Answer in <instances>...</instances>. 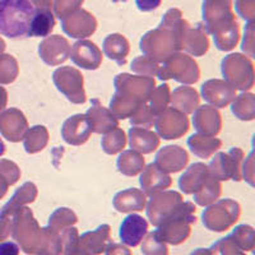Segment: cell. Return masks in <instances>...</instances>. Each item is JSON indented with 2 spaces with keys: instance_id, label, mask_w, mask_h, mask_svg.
<instances>
[{
  "instance_id": "cell-1",
  "label": "cell",
  "mask_w": 255,
  "mask_h": 255,
  "mask_svg": "<svg viewBox=\"0 0 255 255\" xmlns=\"http://www.w3.org/2000/svg\"><path fill=\"white\" fill-rule=\"evenodd\" d=\"M156 82L152 77L130 76L123 73L115 78L116 92L110 102V110L118 119L130 118L142 104L149 100Z\"/></svg>"
},
{
  "instance_id": "cell-2",
  "label": "cell",
  "mask_w": 255,
  "mask_h": 255,
  "mask_svg": "<svg viewBox=\"0 0 255 255\" xmlns=\"http://www.w3.org/2000/svg\"><path fill=\"white\" fill-rule=\"evenodd\" d=\"M36 10L32 0H0V33L13 40L29 37Z\"/></svg>"
},
{
  "instance_id": "cell-3",
  "label": "cell",
  "mask_w": 255,
  "mask_h": 255,
  "mask_svg": "<svg viewBox=\"0 0 255 255\" xmlns=\"http://www.w3.org/2000/svg\"><path fill=\"white\" fill-rule=\"evenodd\" d=\"M195 211L197 207L194 204L191 202H185L183 208L167 221L161 223L154 231L161 240L170 245H180L185 243L190 236L191 225L197 222Z\"/></svg>"
},
{
  "instance_id": "cell-4",
  "label": "cell",
  "mask_w": 255,
  "mask_h": 255,
  "mask_svg": "<svg viewBox=\"0 0 255 255\" xmlns=\"http://www.w3.org/2000/svg\"><path fill=\"white\" fill-rule=\"evenodd\" d=\"M240 213V204L227 198L209 206L203 212L202 218H203V225L209 231L225 232L238 222Z\"/></svg>"
},
{
  "instance_id": "cell-5",
  "label": "cell",
  "mask_w": 255,
  "mask_h": 255,
  "mask_svg": "<svg viewBox=\"0 0 255 255\" xmlns=\"http://www.w3.org/2000/svg\"><path fill=\"white\" fill-rule=\"evenodd\" d=\"M222 74L232 87L248 91L254 86V68L250 59L240 54H231L222 60Z\"/></svg>"
},
{
  "instance_id": "cell-6",
  "label": "cell",
  "mask_w": 255,
  "mask_h": 255,
  "mask_svg": "<svg viewBox=\"0 0 255 255\" xmlns=\"http://www.w3.org/2000/svg\"><path fill=\"white\" fill-rule=\"evenodd\" d=\"M183 197L174 190L156 193L152 195V199L147 206V217L154 227H158L161 223L172 217L175 213L183 208Z\"/></svg>"
},
{
  "instance_id": "cell-7",
  "label": "cell",
  "mask_w": 255,
  "mask_h": 255,
  "mask_svg": "<svg viewBox=\"0 0 255 255\" xmlns=\"http://www.w3.org/2000/svg\"><path fill=\"white\" fill-rule=\"evenodd\" d=\"M158 78L166 81V79H175L180 83L191 84L199 79V68L190 56L188 55H172L165 60V65L162 69L157 72Z\"/></svg>"
},
{
  "instance_id": "cell-8",
  "label": "cell",
  "mask_w": 255,
  "mask_h": 255,
  "mask_svg": "<svg viewBox=\"0 0 255 255\" xmlns=\"http://www.w3.org/2000/svg\"><path fill=\"white\" fill-rule=\"evenodd\" d=\"M52 81L56 88L73 104H84L87 100L83 88V76L76 68H58L52 74Z\"/></svg>"
},
{
  "instance_id": "cell-9",
  "label": "cell",
  "mask_w": 255,
  "mask_h": 255,
  "mask_svg": "<svg viewBox=\"0 0 255 255\" xmlns=\"http://www.w3.org/2000/svg\"><path fill=\"white\" fill-rule=\"evenodd\" d=\"M244 153L240 148H231L227 153L220 152L209 163L208 170L212 177L216 180H241L240 162Z\"/></svg>"
},
{
  "instance_id": "cell-10",
  "label": "cell",
  "mask_w": 255,
  "mask_h": 255,
  "mask_svg": "<svg viewBox=\"0 0 255 255\" xmlns=\"http://www.w3.org/2000/svg\"><path fill=\"white\" fill-rule=\"evenodd\" d=\"M154 127L163 139H177L189 130V120L186 115L174 108H167L157 115Z\"/></svg>"
},
{
  "instance_id": "cell-11",
  "label": "cell",
  "mask_w": 255,
  "mask_h": 255,
  "mask_svg": "<svg viewBox=\"0 0 255 255\" xmlns=\"http://www.w3.org/2000/svg\"><path fill=\"white\" fill-rule=\"evenodd\" d=\"M28 128L23 113L18 109H8L0 114V133L9 142L17 143L23 139Z\"/></svg>"
},
{
  "instance_id": "cell-12",
  "label": "cell",
  "mask_w": 255,
  "mask_h": 255,
  "mask_svg": "<svg viewBox=\"0 0 255 255\" xmlns=\"http://www.w3.org/2000/svg\"><path fill=\"white\" fill-rule=\"evenodd\" d=\"M202 96L215 108H226L236 99V90L231 84L221 79H211L202 86Z\"/></svg>"
},
{
  "instance_id": "cell-13",
  "label": "cell",
  "mask_w": 255,
  "mask_h": 255,
  "mask_svg": "<svg viewBox=\"0 0 255 255\" xmlns=\"http://www.w3.org/2000/svg\"><path fill=\"white\" fill-rule=\"evenodd\" d=\"M148 232V222L147 220L139 215H131L127 216L123 220L120 225L119 236L120 240L124 245L130 248H136L140 245L144 236Z\"/></svg>"
},
{
  "instance_id": "cell-14",
  "label": "cell",
  "mask_w": 255,
  "mask_h": 255,
  "mask_svg": "<svg viewBox=\"0 0 255 255\" xmlns=\"http://www.w3.org/2000/svg\"><path fill=\"white\" fill-rule=\"evenodd\" d=\"M111 243V227L109 225H101L93 231L84 232L79 236L78 248L91 255H101Z\"/></svg>"
},
{
  "instance_id": "cell-15",
  "label": "cell",
  "mask_w": 255,
  "mask_h": 255,
  "mask_svg": "<svg viewBox=\"0 0 255 255\" xmlns=\"http://www.w3.org/2000/svg\"><path fill=\"white\" fill-rule=\"evenodd\" d=\"M91 125L87 116L78 114V115L70 116L69 119L64 122L61 128V135L63 139L72 145H81L86 143L90 138Z\"/></svg>"
},
{
  "instance_id": "cell-16",
  "label": "cell",
  "mask_w": 255,
  "mask_h": 255,
  "mask_svg": "<svg viewBox=\"0 0 255 255\" xmlns=\"http://www.w3.org/2000/svg\"><path fill=\"white\" fill-rule=\"evenodd\" d=\"M69 55L73 63L83 69L95 70L102 63V52L90 41H79L73 45Z\"/></svg>"
},
{
  "instance_id": "cell-17",
  "label": "cell",
  "mask_w": 255,
  "mask_h": 255,
  "mask_svg": "<svg viewBox=\"0 0 255 255\" xmlns=\"http://www.w3.org/2000/svg\"><path fill=\"white\" fill-rule=\"evenodd\" d=\"M189 161L188 153L179 145H167L157 153L154 165L163 172H177L183 170Z\"/></svg>"
},
{
  "instance_id": "cell-18",
  "label": "cell",
  "mask_w": 255,
  "mask_h": 255,
  "mask_svg": "<svg viewBox=\"0 0 255 255\" xmlns=\"http://www.w3.org/2000/svg\"><path fill=\"white\" fill-rule=\"evenodd\" d=\"M91 125V130L95 133H108L115 128H119V122L110 110L105 109L99 100H92V108L86 114Z\"/></svg>"
},
{
  "instance_id": "cell-19",
  "label": "cell",
  "mask_w": 255,
  "mask_h": 255,
  "mask_svg": "<svg viewBox=\"0 0 255 255\" xmlns=\"http://www.w3.org/2000/svg\"><path fill=\"white\" fill-rule=\"evenodd\" d=\"M211 179L208 166L204 163H194L184 172V175L180 177L179 186L181 191L185 194H197L200 189L207 184V181Z\"/></svg>"
},
{
  "instance_id": "cell-20",
  "label": "cell",
  "mask_w": 255,
  "mask_h": 255,
  "mask_svg": "<svg viewBox=\"0 0 255 255\" xmlns=\"http://www.w3.org/2000/svg\"><path fill=\"white\" fill-rule=\"evenodd\" d=\"M40 58L47 64V65H60L61 63L67 61L70 54V47L67 40L60 37L47 38L38 47Z\"/></svg>"
},
{
  "instance_id": "cell-21",
  "label": "cell",
  "mask_w": 255,
  "mask_h": 255,
  "mask_svg": "<svg viewBox=\"0 0 255 255\" xmlns=\"http://www.w3.org/2000/svg\"><path fill=\"white\" fill-rule=\"evenodd\" d=\"M193 124L199 133L207 136H215L221 131V114L211 106L198 108L194 113Z\"/></svg>"
},
{
  "instance_id": "cell-22",
  "label": "cell",
  "mask_w": 255,
  "mask_h": 255,
  "mask_svg": "<svg viewBox=\"0 0 255 255\" xmlns=\"http://www.w3.org/2000/svg\"><path fill=\"white\" fill-rule=\"evenodd\" d=\"M113 204L116 211L120 212V213L140 212L145 208L147 198L142 190L131 188L118 193L114 198Z\"/></svg>"
},
{
  "instance_id": "cell-23",
  "label": "cell",
  "mask_w": 255,
  "mask_h": 255,
  "mask_svg": "<svg viewBox=\"0 0 255 255\" xmlns=\"http://www.w3.org/2000/svg\"><path fill=\"white\" fill-rule=\"evenodd\" d=\"M171 177L162 170H159L154 163L148 165L140 175V185L148 195H153L161 190H165L171 185Z\"/></svg>"
},
{
  "instance_id": "cell-24",
  "label": "cell",
  "mask_w": 255,
  "mask_h": 255,
  "mask_svg": "<svg viewBox=\"0 0 255 255\" xmlns=\"http://www.w3.org/2000/svg\"><path fill=\"white\" fill-rule=\"evenodd\" d=\"M129 136H130V145L133 151L140 153H152L159 145V139L156 133L144 128H131L129 130Z\"/></svg>"
},
{
  "instance_id": "cell-25",
  "label": "cell",
  "mask_w": 255,
  "mask_h": 255,
  "mask_svg": "<svg viewBox=\"0 0 255 255\" xmlns=\"http://www.w3.org/2000/svg\"><path fill=\"white\" fill-rule=\"evenodd\" d=\"M174 105V109L184 114L194 113L199 105V95L191 87H180L172 92V99H170Z\"/></svg>"
},
{
  "instance_id": "cell-26",
  "label": "cell",
  "mask_w": 255,
  "mask_h": 255,
  "mask_svg": "<svg viewBox=\"0 0 255 255\" xmlns=\"http://www.w3.org/2000/svg\"><path fill=\"white\" fill-rule=\"evenodd\" d=\"M221 144L222 143L220 139H216L213 136L200 135V134H193L188 139L190 151L200 158H209L216 151L220 149Z\"/></svg>"
},
{
  "instance_id": "cell-27",
  "label": "cell",
  "mask_w": 255,
  "mask_h": 255,
  "mask_svg": "<svg viewBox=\"0 0 255 255\" xmlns=\"http://www.w3.org/2000/svg\"><path fill=\"white\" fill-rule=\"evenodd\" d=\"M104 51L109 56V59L116 61L119 65H124L127 63V55L129 52V44L120 35H111L105 40Z\"/></svg>"
},
{
  "instance_id": "cell-28",
  "label": "cell",
  "mask_w": 255,
  "mask_h": 255,
  "mask_svg": "<svg viewBox=\"0 0 255 255\" xmlns=\"http://www.w3.org/2000/svg\"><path fill=\"white\" fill-rule=\"evenodd\" d=\"M54 26H55V19L49 9L37 8L31 23L29 37L31 36L32 37H45L52 31Z\"/></svg>"
},
{
  "instance_id": "cell-29",
  "label": "cell",
  "mask_w": 255,
  "mask_h": 255,
  "mask_svg": "<svg viewBox=\"0 0 255 255\" xmlns=\"http://www.w3.org/2000/svg\"><path fill=\"white\" fill-rule=\"evenodd\" d=\"M118 168L123 175L135 176L144 170V158L136 151H125L118 159Z\"/></svg>"
},
{
  "instance_id": "cell-30",
  "label": "cell",
  "mask_w": 255,
  "mask_h": 255,
  "mask_svg": "<svg viewBox=\"0 0 255 255\" xmlns=\"http://www.w3.org/2000/svg\"><path fill=\"white\" fill-rule=\"evenodd\" d=\"M190 255H247L239 249L231 236L220 239L208 249H195Z\"/></svg>"
},
{
  "instance_id": "cell-31",
  "label": "cell",
  "mask_w": 255,
  "mask_h": 255,
  "mask_svg": "<svg viewBox=\"0 0 255 255\" xmlns=\"http://www.w3.org/2000/svg\"><path fill=\"white\" fill-rule=\"evenodd\" d=\"M26 133L27 134L23 136V139L24 149H26L27 153H37V152L42 151L45 145L47 144V140H49L46 128L37 125Z\"/></svg>"
},
{
  "instance_id": "cell-32",
  "label": "cell",
  "mask_w": 255,
  "mask_h": 255,
  "mask_svg": "<svg viewBox=\"0 0 255 255\" xmlns=\"http://www.w3.org/2000/svg\"><path fill=\"white\" fill-rule=\"evenodd\" d=\"M19 167L9 159H0V199L6 194L8 188L19 180Z\"/></svg>"
},
{
  "instance_id": "cell-33",
  "label": "cell",
  "mask_w": 255,
  "mask_h": 255,
  "mask_svg": "<svg viewBox=\"0 0 255 255\" xmlns=\"http://www.w3.org/2000/svg\"><path fill=\"white\" fill-rule=\"evenodd\" d=\"M221 184L218 183V180L215 177H212L207 181L206 185L198 191L197 194H194V200L198 206L207 207L213 204L217 200V198L221 195Z\"/></svg>"
},
{
  "instance_id": "cell-34",
  "label": "cell",
  "mask_w": 255,
  "mask_h": 255,
  "mask_svg": "<svg viewBox=\"0 0 255 255\" xmlns=\"http://www.w3.org/2000/svg\"><path fill=\"white\" fill-rule=\"evenodd\" d=\"M231 239L243 252H253L255 248V232L249 225H240L232 231Z\"/></svg>"
},
{
  "instance_id": "cell-35",
  "label": "cell",
  "mask_w": 255,
  "mask_h": 255,
  "mask_svg": "<svg viewBox=\"0 0 255 255\" xmlns=\"http://www.w3.org/2000/svg\"><path fill=\"white\" fill-rule=\"evenodd\" d=\"M232 113L238 116L240 120H253L255 114V102L254 95L252 93H244L235 99L232 104Z\"/></svg>"
},
{
  "instance_id": "cell-36",
  "label": "cell",
  "mask_w": 255,
  "mask_h": 255,
  "mask_svg": "<svg viewBox=\"0 0 255 255\" xmlns=\"http://www.w3.org/2000/svg\"><path fill=\"white\" fill-rule=\"evenodd\" d=\"M77 221H78V218H77L76 213L70 211L69 208H59L50 216L49 227L60 234L63 230L77 223Z\"/></svg>"
},
{
  "instance_id": "cell-37",
  "label": "cell",
  "mask_w": 255,
  "mask_h": 255,
  "mask_svg": "<svg viewBox=\"0 0 255 255\" xmlns=\"http://www.w3.org/2000/svg\"><path fill=\"white\" fill-rule=\"evenodd\" d=\"M140 252L143 255H168V247L159 239L156 231L147 232L140 243Z\"/></svg>"
},
{
  "instance_id": "cell-38",
  "label": "cell",
  "mask_w": 255,
  "mask_h": 255,
  "mask_svg": "<svg viewBox=\"0 0 255 255\" xmlns=\"http://www.w3.org/2000/svg\"><path fill=\"white\" fill-rule=\"evenodd\" d=\"M101 145L108 154H116L122 152L127 145V136L120 128H115L102 138Z\"/></svg>"
},
{
  "instance_id": "cell-39",
  "label": "cell",
  "mask_w": 255,
  "mask_h": 255,
  "mask_svg": "<svg viewBox=\"0 0 255 255\" xmlns=\"http://www.w3.org/2000/svg\"><path fill=\"white\" fill-rule=\"evenodd\" d=\"M18 72V63L12 55H0V84L14 82Z\"/></svg>"
},
{
  "instance_id": "cell-40",
  "label": "cell",
  "mask_w": 255,
  "mask_h": 255,
  "mask_svg": "<svg viewBox=\"0 0 255 255\" xmlns=\"http://www.w3.org/2000/svg\"><path fill=\"white\" fill-rule=\"evenodd\" d=\"M151 111L153 113V115H158L159 113H162L165 109H167V105L170 102V88H168V84H162L159 86L158 88L152 92L151 97Z\"/></svg>"
},
{
  "instance_id": "cell-41",
  "label": "cell",
  "mask_w": 255,
  "mask_h": 255,
  "mask_svg": "<svg viewBox=\"0 0 255 255\" xmlns=\"http://www.w3.org/2000/svg\"><path fill=\"white\" fill-rule=\"evenodd\" d=\"M36 197H37V188H36L35 184L26 183L15 191L14 195L9 202L17 204V206H24V204L35 202Z\"/></svg>"
},
{
  "instance_id": "cell-42",
  "label": "cell",
  "mask_w": 255,
  "mask_h": 255,
  "mask_svg": "<svg viewBox=\"0 0 255 255\" xmlns=\"http://www.w3.org/2000/svg\"><path fill=\"white\" fill-rule=\"evenodd\" d=\"M61 245H63V255H70L78 249L79 234L76 227H68L60 232Z\"/></svg>"
},
{
  "instance_id": "cell-43",
  "label": "cell",
  "mask_w": 255,
  "mask_h": 255,
  "mask_svg": "<svg viewBox=\"0 0 255 255\" xmlns=\"http://www.w3.org/2000/svg\"><path fill=\"white\" fill-rule=\"evenodd\" d=\"M105 255H133L131 250L123 244L111 243L105 250Z\"/></svg>"
},
{
  "instance_id": "cell-44",
  "label": "cell",
  "mask_w": 255,
  "mask_h": 255,
  "mask_svg": "<svg viewBox=\"0 0 255 255\" xmlns=\"http://www.w3.org/2000/svg\"><path fill=\"white\" fill-rule=\"evenodd\" d=\"M19 247L13 241H3L0 243V255H19Z\"/></svg>"
},
{
  "instance_id": "cell-45",
  "label": "cell",
  "mask_w": 255,
  "mask_h": 255,
  "mask_svg": "<svg viewBox=\"0 0 255 255\" xmlns=\"http://www.w3.org/2000/svg\"><path fill=\"white\" fill-rule=\"evenodd\" d=\"M135 4L142 12H152L161 4V0H135Z\"/></svg>"
},
{
  "instance_id": "cell-46",
  "label": "cell",
  "mask_w": 255,
  "mask_h": 255,
  "mask_svg": "<svg viewBox=\"0 0 255 255\" xmlns=\"http://www.w3.org/2000/svg\"><path fill=\"white\" fill-rule=\"evenodd\" d=\"M8 102V92L4 87H0V114L3 113Z\"/></svg>"
},
{
  "instance_id": "cell-47",
  "label": "cell",
  "mask_w": 255,
  "mask_h": 255,
  "mask_svg": "<svg viewBox=\"0 0 255 255\" xmlns=\"http://www.w3.org/2000/svg\"><path fill=\"white\" fill-rule=\"evenodd\" d=\"M4 153H5V144H4V142L0 138V157L3 156Z\"/></svg>"
},
{
  "instance_id": "cell-48",
  "label": "cell",
  "mask_w": 255,
  "mask_h": 255,
  "mask_svg": "<svg viewBox=\"0 0 255 255\" xmlns=\"http://www.w3.org/2000/svg\"><path fill=\"white\" fill-rule=\"evenodd\" d=\"M70 255H91V254H88V253L83 252V250H81V249H79V248H78V249H77L76 252L72 253V254H70Z\"/></svg>"
},
{
  "instance_id": "cell-49",
  "label": "cell",
  "mask_w": 255,
  "mask_h": 255,
  "mask_svg": "<svg viewBox=\"0 0 255 255\" xmlns=\"http://www.w3.org/2000/svg\"><path fill=\"white\" fill-rule=\"evenodd\" d=\"M4 50H5V44H4V41L0 38V55L3 54Z\"/></svg>"
}]
</instances>
